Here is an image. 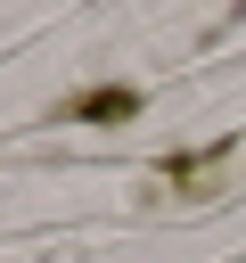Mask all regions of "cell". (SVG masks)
<instances>
[{
	"label": "cell",
	"mask_w": 246,
	"mask_h": 263,
	"mask_svg": "<svg viewBox=\"0 0 246 263\" xmlns=\"http://www.w3.org/2000/svg\"><path fill=\"white\" fill-rule=\"evenodd\" d=\"M123 115H139V90H90L82 99V123H123Z\"/></svg>",
	"instance_id": "cell-1"
}]
</instances>
